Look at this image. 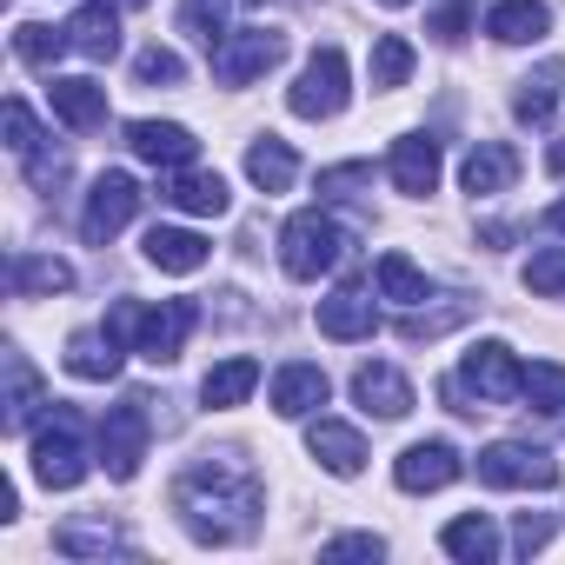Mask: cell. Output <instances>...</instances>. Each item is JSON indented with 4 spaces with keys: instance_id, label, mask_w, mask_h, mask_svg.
Listing matches in <instances>:
<instances>
[{
    "instance_id": "cell-1",
    "label": "cell",
    "mask_w": 565,
    "mask_h": 565,
    "mask_svg": "<svg viewBox=\"0 0 565 565\" xmlns=\"http://www.w3.org/2000/svg\"><path fill=\"white\" fill-rule=\"evenodd\" d=\"M259 505H266V486H259V472H253L239 452H206V459H193V466L180 472V486H173V512H180V525H186L200 545L253 539Z\"/></svg>"
},
{
    "instance_id": "cell-2",
    "label": "cell",
    "mask_w": 565,
    "mask_h": 565,
    "mask_svg": "<svg viewBox=\"0 0 565 565\" xmlns=\"http://www.w3.org/2000/svg\"><path fill=\"white\" fill-rule=\"evenodd\" d=\"M347 259V226L327 220L320 206L313 213H294L287 226H279V266H287L294 279H320Z\"/></svg>"
},
{
    "instance_id": "cell-3",
    "label": "cell",
    "mask_w": 565,
    "mask_h": 565,
    "mask_svg": "<svg viewBox=\"0 0 565 565\" xmlns=\"http://www.w3.org/2000/svg\"><path fill=\"white\" fill-rule=\"evenodd\" d=\"M347 100H353L347 54H340V47H313V61L300 67V81H294L287 107H294L300 120H333V114H347Z\"/></svg>"
},
{
    "instance_id": "cell-4",
    "label": "cell",
    "mask_w": 565,
    "mask_h": 565,
    "mask_svg": "<svg viewBox=\"0 0 565 565\" xmlns=\"http://www.w3.org/2000/svg\"><path fill=\"white\" fill-rule=\"evenodd\" d=\"M34 479L47 492H74L87 479V439H81V419L61 406L41 433H34Z\"/></svg>"
},
{
    "instance_id": "cell-5",
    "label": "cell",
    "mask_w": 565,
    "mask_h": 565,
    "mask_svg": "<svg viewBox=\"0 0 565 565\" xmlns=\"http://www.w3.org/2000/svg\"><path fill=\"white\" fill-rule=\"evenodd\" d=\"M479 479L499 486V492H545L558 486V459L545 446H525V439H499L479 452Z\"/></svg>"
},
{
    "instance_id": "cell-6",
    "label": "cell",
    "mask_w": 565,
    "mask_h": 565,
    "mask_svg": "<svg viewBox=\"0 0 565 565\" xmlns=\"http://www.w3.org/2000/svg\"><path fill=\"white\" fill-rule=\"evenodd\" d=\"M279 54H287V34H273V28H226V41L213 47V81L220 87H253L266 67H279Z\"/></svg>"
},
{
    "instance_id": "cell-7",
    "label": "cell",
    "mask_w": 565,
    "mask_h": 565,
    "mask_svg": "<svg viewBox=\"0 0 565 565\" xmlns=\"http://www.w3.org/2000/svg\"><path fill=\"white\" fill-rule=\"evenodd\" d=\"M459 386H466L479 406H505V399L525 393V366H519V353H512L505 340H486V347H472V353L459 360Z\"/></svg>"
},
{
    "instance_id": "cell-8",
    "label": "cell",
    "mask_w": 565,
    "mask_h": 565,
    "mask_svg": "<svg viewBox=\"0 0 565 565\" xmlns=\"http://www.w3.org/2000/svg\"><path fill=\"white\" fill-rule=\"evenodd\" d=\"M147 399H120L107 419H100V466L107 479H134L140 459H147Z\"/></svg>"
},
{
    "instance_id": "cell-9",
    "label": "cell",
    "mask_w": 565,
    "mask_h": 565,
    "mask_svg": "<svg viewBox=\"0 0 565 565\" xmlns=\"http://www.w3.org/2000/svg\"><path fill=\"white\" fill-rule=\"evenodd\" d=\"M140 213V180L134 173H100L94 180V193H87V213H81V233H87V246H107L127 220Z\"/></svg>"
},
{
    "instance_id": "cell-10",
    "label": "cell",
    "mask_w": 565,
    "mask_h": 565,
    "mask_svg": "<svg viewBox=\"0 0 565 565\" xmlns=\"http://www.w3.org/2000/svg\"><path fill=\"white\" fill-rule=\"evenodd\" d=\"M193 320H200L193 300H160V307H147V313H140V333H134V353L153 360V366H173L180 347H186V333H193Z\"/></svg>"
},
{
    "instance_id": "cell-11",
    "label": "cell",
    "mask_w": 565,
    "mask_h": 565,
    "mask_svg": "<svg viewBox=\"0 0 565 565\" xmlns=\"http://www.w3.org/2000/svg\"><path fill=\"white\" fill-rule=\"evenodd\" d=\"M459 472H466V459H459L452 439H419V446H406V452L393 459L399 492H446Z\"/></svg>"
},
{
    "instance_id": "cell-12",
    "label": "cell",
    "mask_w": 565,
    "mask_h": 565,
    "mask_svg": "<svg viewBox=\"0 0 565 565\" xmlns=\"http://www.w3.org/2000/svg\"><path fill=\"white\" fill-rule=\"evenodd\" d=\"M439 140L433 134H399L393 140V153H386V173H393V186L399 193H413V200H426L433 186H439Z\"/></svg>"
},
{
    "instance_id": "cell-13",
    "label": "cell",
    "mask_w": 565,
    "mask_h": 565,
    "mask_svg": "<svg viewBox=\"0 0 565 565\" xmlns=\"http://www.w3.org/2000/svg\"><path fill=\"white\" fill-rule=\"evenodd\" d=\"M127 147H134L147 167H160V173L193 167V153H200V140H193L180 120H134V127H127Z\"/></svg>"
},
{
    "instance_id": "cell-14",
    "label": "cell",
    "mask_w": 565,
    "mask_h": 565,
    "mask_svg": "<svg viewBox=\"0 0 565 565\" xmlns=\"http://www.w3.org/2000/svg\"><path fill=\"white\" fill-rule=\"evenodd\" d=\"M327 373L313 366V360H294V366H279L273 373V413L279 419H313L320 406H327Z\"/></svg>"
},
{
    "instance_id": "cell-15",
    "label": "cell",
    "mask_w": 565,
    "mask_h": 565,
    "mask_svg": "<svg viewBox=\"0 0 565 565\" xmlns=\"http://www.w3.org/2000/svg\"><path fill=\"white\" fill-rule=\"evenodd\" d=\"M160 200L180 206V213H193V220H220V213L233 206L226 180H220V173H193V167H173V173L160 180Z\"/></svg>"
},
{
    "instance_id": "cell-16",
    "label": "cell",
    "mask_w": 565,
    "mask_h": 565,
    "mask_svg": "<svg viewBox=\"0 0 565 565\" xmlns=\"http://www.w3.org/2000/svg\"><path fill=\"white\" fill-rule=\"evenodd\" d=\"M307 452H313L333 479H360V466H366V439H360L347 419H327V413L307 426Z\"/></svg>"
},
{
    "instance_id": "cell-17",
    "label": "cell",
    "mask_w": 565,
    "mask_h": 565,
    "mask_svg": "<svg viewBox=\"0 0 565 565\" xmlns=\"http://www.w3.org/2000/svg\"><path fill=\"white\" fill-rule=\"evenodd\" d=\"M353 399L366 406V413H380V419H406L413 413V386H406V373L399 366H360L353 373Z\"/></svg>"
},
{
    "instance_id": "cell-18",
    "label": "cell",
    "mask_w": 565,
    "mask_h": 565,
    "mask_svg": "<svg viewBox=\"0 0 565 565\" xmlns=\"http://www.w3.org/2000/svg\"><path fill=\"white\" fill-rule=\"evenodd\" d=\"M67 41L87 61H114L120 54V8H114V0H87V8L67 21Z\"/></svg>"
},
{
    "instance_id": "cell-19",
    "label": "cell",
    "mask_w": 565,
    "mask_h": 565,
    "mask_svg": "<svg viewBox=\"0 0 565 565\" xmlns=\"http://www.w3.org/2000/svg\"><path fill=\"white\" fill-rule=\"evenodd\" d=\"M459 180H466V193H472V200H492V193H505V186L519 180V153H512V147H499V140H479V147L466 153Z\"/></svg>"
},
{
    "instance_id": "cell-20",
    "label": "cell",
    "mask_w": 565,
    "mask_h": 565,
    "mask_svg": "<svg viewBox=\"0 0 565 565\" xmlns=\"http://www.w3.org/2000/svg\"><path fill=\"white\" fill-rule=\"evenodd\" d=\"M373 327H380V307H373V294H360V287H340L333 300H320V333H327V340H373Z\"/></svg>"
},
{
    "instance_id": "cell-21",
    "label": "cell",
    "mask_w": 565,
    "mask_h": 565,
    "mask_svg": "<svg viewBox=\"0 0 565 565\" xmlns=\"http://www.w3.org/2000/svg\"><path fill=\"white\" fill-rule=\"evenodd\" d=\"M147 259L160 273H200L213 259V246L193 233V226H147Z\"/></svg>"
},
{
    "instance_id": "cell-22",
    "label": "cell",
    "mask_w": 565,
    "mask_h": 565,
    "mask_svg": "<svg viewBox=\"0 0 565 565\" xmlns=\"http://www.w3.org/2000/svg\"><path fill=\"white\" fill-rule=\"evenodd\" d=\"M246 180H253L259 193H287V186L300 180V153H294L287 140H273V134H259V140L246 147Z\"/></svg>"
},
{
    "instance_id": "cell-23",
    "label": "cell",
    "mask_w": 565,
    "mask_h": 565,
    "mask_svg": "<svg viewBox=\"0 0 565 565\" xmlns=\"http://www.w3.org/2000/svg\"><path fill=\"white\" fill-rule=\"evenodd\" d=\"M47 100H54V114H61L74 134L107 127V87H100V81H54V87H47Z\"/></svg>"
},
{
    "instance_id": "cell-24",
    "label": "cell",
    "mask_w": 565,
    "mask_h": 565,
    "mask_svg": "<svg viewBox=\"0 0 565 565\" xmlns=\"http://www.w3.org/2000/svg\"><path fill=\"white\" fill-rule=\"evenodd\" d=\"M439 545H446V558H459V565H492V558H499V525H492L486 512H459V519L439 532Z\"/></svg>"
},
{
    "instance_id": "cell-25",
    "label": "cell",
    "mask_w": 565,
    "mask_h": 565,
    "mask_svg": "<svg viewBox=\"0 0 565 565\" xmlns=\"http://www.w3.org/2000/svg\"><path fill=\"white\" fill-rule=\"evenodd\" d=\"M558 87H565V61H539V67L519 81L512 114H519L525 127H545V120H552V107H558Z\"/></svg>"
},
{
    "instance_id": "cell-26",
    "label": "cell",
    "mask_w": 565,
    "mask_h": 565,
    "mask_svg": "<svg viewBox=\"0 0 565 565\" xmlns=\"http://www.w3.org/2000/svg\"><path fill=\"white\" fill-rule=\"evenodd\" d=\"M120 353H127V347H120L107 327H87V333L67 340V373H74V380H114V373H120Z\"/></svg>"
},
{
    "instance_id": "cell-27",
    "label": "cell",
    "mask_w": 565,
    "mask_h": 565,
    "mask_svg": "<svg viewBox=\"0 0 565 565\" xmlns=\"http://www.w3.org/2000/svg\"><path fill=\"white\" fill-rule=\"evenodd\" d=\"M253 386H259V360L233 353V360H220V366L200 380V399H206L213 413H226V406H246V399H253Z\"/></svg>"
},
{
    "instance_id": "cell-28",
    "label": "cell",
    "mask_w": 565,
    "mask_h": 565,
    "mask_svg": "<svg viewBox=\"0 0 565 565\" xmlns=\"http://www.w3.org/2000/svg\"><path fill=\"white\" fill-rule=\"evenodd\" d=\"M41 406H47L41 373L28 366V353H8V413H0V426H8V433H28Z\"/></svg>"
},
{
    "instance_id": "cell-29",
    "label": "cell",
    "mask_w": 565,
    "mask_h": 565,
    "mask_svg": "<svg viewBox=\"0 0 565 565\" xmlns=\"http://www.w3.org/2000/svg\"><path fill=\"white\" fill-rule=\"evenodd\" d=\"M545 28H552L545 0H499V8L486 14V34H492V41H505V47H525V41H539Z\"/></svg>"
},
{
    "instance_id": "cell-30",
    "label": "cell",
    "mask_w": 565,
    "mask_h": 565,
    "mask_svg": "<svg viewBox=\"0 0 565 565\" xmlns=\"http://www.w3.org/2000/svg\"><path fill=\"white\" fill-rule=\"evenodd\" d=\"M114 545H120V532H114L107 512H87V519H61L54 525V552H67V558H107Z\"/></svg>"
},
{
    "instance_id": "cell-31",
    "label": "cell",
    "mask_w": 565,
    "mask_h": 565,
    "mask_svg": "<svg viewBox=\"0 0 565 565\" xmlns=\"http://www.w3.org/2000/svg\"><path fill=\"white\" fill-rule=\"evenodd\" d=\"M8 279H14L21 300H34V294H67V287H74V266L54 259V253H14Z\"/></svg>"
},
{
    "instance_id": "cell-32",
    "label": "cell",
    "mask_w": 565,
    "mask_h": 565,
    "mask_svg": "<svg viewBox=\"0 0 565 565\" xmlns=\"http://www.w3.org/2000/svg\"><path fill=\"white\" fill-rule=\"evenodd\" d=\"M373 287H380V300L419 307V300H426V273H419L406 253H380V259H373Z\"/></svg>"
},
{
    "instance_id": "cell-33",
    "label": "cell",
    "mask_w": 565,
    "mask_h": 565,
    "mask_svg": "<svg viewBox=\"0 0 565 565\" xmlns=\"http://www.w3.org/2000/svg\"><path fill=\"white\" fill-rule=\"evenodd\" d=\"M406 81H413V41H406V34H380V41H373V87L393 94V87H406Z\"/></svg>"
},
{
    "instance_id": "cell-34",
    "label": "cell",
    "mask_w": 565,
    "mask_h": 565,
    "mask_svg": "<svg viewBox=\"0 0 565 565\" xmlns=\"http://www.w3.org/2000/svg\"><path fill=\"white\" fill-rule=\"evenodd\" d=\"M67 47H74L67 28H41V21H21V28H14V54H21L28 67H54Z\"/></svg>"
},
{
    "instance_id": "cell-35",
    "label": "cell",
    "mask_w": 565,
    "mask_h": 565,
    "mask_svg": "<svg viewBox=\"0 0 565 565\" xmlns=\"http://www.w3.org/2000/svg\"><path fill=\"white\" fill-rule=\"evenodd\" d=\"M532 413H565V366L558 360H539V366H525V393H519Z\"/></svg>"
},
{
    "instance_id": "cell-36",
    "label": "cell",
    "mask_w": 565,
    "mask_h": 565,
    "mask_svg": "<svg viewBox=\"0 0 565 565\" xmlns=\"http://www.w3.org/2000/svg\"><path fill=\"white\" fill-rule=\"evenodd\" d=\"M226 8H233V0H186V8H180V28L193 34V41H206V54L226 41Z\"/></svg>"
},
{
    "instance_id": "cell-37",
    "label": "cell",
    "mask_w": 565,
    "mask_h": 565,
    "mask_svg": "<svg viewBox=\"0 0 565 565\" xmlns=\"http://www.w3.org/2000/svg\"><path fill=\"white\" fill-rule=\"evenodd\" d=\"M134 81H140V87H180V81H186V61H180L173 47H140V54H134Z\"/></svg>"
},
{
    "instance_id": "cell-38",
    "label": "cell",
    "mask_w": 565,
    "mask_h": 565,
    "mask_svg": "<svg viewBox=\"0 0 565 565\" xmlns=\"http://www.w3.org/2000/svg\"><path fill=\"white\" fill-rule=\"evenodd\" d=\"M525 287H532L539 300H558V294H565V246H545V253L525 259Z\"/></svg>"
},
{
    "instance_id": "cell-39",
    "label": "cell",
    "mask_w": 565,
    "mask_h": 565,
    "mask_svg": "<svg viewBox=\"0 0 565 565\" xmlns=\"http://www.w3.org/2000/svg\"><path fill=\"white\" fill-rule=\"evenodd\" d=\"M466 313H472L466 300H446L439 313H406V320H399V340H439V333H452Z\"/></svg>"
},
{
    "instance_id": "cell-40",
    "label": "cell",
    "mask_w": 565,
    "mask_h": 565,
    "mask_svg": "<svg viewBox=\"0 0 565 565\" xmlns=\"http://www.w3.org/2000/svg\"><path fill=\"white\" fill-rule=\"evenodd\" d=\"M8 147H14V160H34V153L47 147V134H41V120L28 114V100H8Z\"/></svg>"
},
{
    "instance_id": "cell-41",
    "label": "cell",
    "mask_w": 565,
    "mask_h": 565,
    "mask_svg": "<svg viewBox=\"0 0 565 565\" xmlns=\"http://www.w3.org/2000/svg\"><path fill=\"white\" fill-rule=\"evenodd\" d=\"M466 28H472V0H439L433 8V34L452 47V41H466Z\"/></svg>"
},
{
    "instance_id": "cell-42",
    "label": "cell",
    "mask_w": 565,
    "mask_h": 565,
    "mask_svg": "<svg viewBox=\"0 0 565 565\" xmlns=\"http://www.w3.org/2000/svg\"><path fill=\"white\" fill-rule=\"evenodd\" d=\"M545 539H552V519H545V512H519V525H512V552H525V558H532Z\"/></svg>"
},
{
    "instance_id": "cell-43",
    "label": "cell",
    "mask_w": 565,
    "mask_h": 565,
    "mask_svg": "<svg viewBox=\"0 0 565 565\" xmlns=\"http://www.w3.org/2000/svg\"><path fill=\"white\" fill-rule=\"evenodd\" d=\"M386 539L380 532H347V539H327V558H380Z\"/></svg>"
},
{
    "instance_id": "cell-44",
    "label": "cell",
    "mask_w": 565,
    "mask_h": 565,
    "mask_svg": "<svg viewBox=\"0 0 565 565\" xmlns=\"http://www.w3.org/2000/svg\"><path fill=\"white\" fill-rule=\"evenodd\" d=\"M360 180H373V167H366V160H347V167H327V173H320V193H347V186H360Z\"/></svg>"
},
{
    "instance_id": "cell-45",
    "label": "cell",
    "mask_w": 565,
    "mask_h": 565,
    "mask_svg": "<svg viewBox=\"0 0 565 565\" xmlns=\"http://www.w3.org/2000/svg\"><path fill=\"white\" fill-rule=\"evenodd\" d=\"M545 167H552V173H565V140H552V147H545Z\"/></svg>"
},
{
    "instance_id": "cell-46",
    "label": "cell",
    "mask_w": 565,
    "mask_h": 565,
    "mask_svg": "<svg viewBox=\"0 0 565 565\" xmlns=\"http://www.w3.org/2000/svg\"><path fill=\"white\" fill-rule=\"evenodd\" d=\"M552 226H558V233H565V200H558V206H552Z\"/></svg>"
},
{
    "instance_id": "cell-47",
    "label": "cell",
    "mask_w": 565,
    "mask_h": 565,
    "mask_svg": "<svg viewBox=\"0 0 565 565\" xmlns=\"http://www.w3.org/2000/svg\"><path fill=\"white\" fill-rule=\"evenodd\" d=\"M114 8H147V0H114Z\"/></svg>"
},
{
    "instance_id": "cell-48",
    "label": "cell",
    "mask_w": 565,
    "mask_h": 565,
    "mask_svg": "<svg viewBox=\"0 0 565 565\" xmlns=\"http://www.w3.org/2000/svg\"><path fill=\"white\" fill-rule=\"evenodd\" d=\"M386 8H413V0H386Z\"/></svg>"
}]
</instances>
